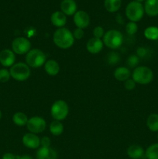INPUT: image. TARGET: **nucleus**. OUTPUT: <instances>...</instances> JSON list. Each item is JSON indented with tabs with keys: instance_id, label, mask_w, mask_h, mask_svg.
Returning <instances> with one entry per match:
<instances>
[{
	"instance_id": "1",
	"label": "nucleus",
	"mask_w": 158,
	"mask_h": 159,
	"mask_svg": "<svg viewBox=\"0 0 158 159\" xmlns=\"http://www.w3.org/2000/svg\"><path fill=\"white\" fill-rule=\"evenodd\" d=\"M73 33L68 28H58L53 35V41L57 48L60 49H68L74 43Z\"/></svg>"
},
{
	"instance_id": "2",
	"label": "nucleus",
	"mask_w": 158,
	"mask_h": 159,
	"mask_svg": "<svg viewBox=\"0 0 158 159\" xmlns=\"http://www.w3.org/2000/svg\"><path fill=\"white\" fill-rule=\"evenodd\" d=\"M132 79L136 83L147 85L153 79V72L147 66H138L133 70L131 74Z\"/></svg>"
},
{
	"instance_id": "3",
	"label": "nucleus",
	"mask_w": 158,
	"mask_h": 159,
	"mask_svg": "<svg viewBox=\"0 0 158 159\" xmlns=\"http://www.w3.org/2000/svg\"><path fill=\"white\" fill-rule=\"evenodd\" d=\"M46 61V56L43 51L38 48L31 49L26 54V64L33 68H38L44 65Z\"/></svg>"
},
{
	"instance_id": "4",
	"label": "nucleus",
	"mask_w": 158,
	"mask_h": 159,
	"mask_svg": "<svg viewBox=\"0 0 158 159\" xmlns=\"http://www.w3.org/2000/svg\"><path fill=\"white\" fill-rule=\"evenodd\" d=\"M102 41L107 48L112 50L118 49L123 43V35L120 31L110 30L105 33V35L102 37Z\"/></svg>"
},
{
	"instance_id": "5",
	"label": "nucleus",
	"mask_w": 158,
	"mask_h": 159,
	"mask_svg": "<svg viewBox=\"0 0 158 159\" xmlns=\"http://www.w3.org/2000/svg\"><path fill=\"white\" fill-rule=\"evenodd\" d=\"M11 78L18 82H24L29 78L31 71L29 67L23 62L15 63L9 68Z\"/></svg>"
},
{
	"instance_id": "6",
	"label": "nucleus",
	"mask_w": 158,
	"mask_h": 159,
	"mask_svg": "<svg viewBox=\"0 0 158 159\" xmlns=\"http://www.w3.org/2000/svg\"><path fill=\"white\" fill-rule=\"evenodd\" d=\"M143 5L141 2L132 1L125 7V16L130 22H139L144 15Z\"/></svg>"
},
{
	"instance_id": "7",
	"label": "nucleus",
	"mask_w": 158,
	"mask_h": 159,
	"mask_svg": "<svg viewBox=\"0 0 158 159\" xmlns=\"http://www.w3.org/2000/svg\"><path fill=\"white\" fill-rule=\"evenodd\" d=\"M68 113H69V107L64 100L59 99L55 101L51 106L50 114L54 120H64L67 118Z\"/></svg>"
},
{
	"instance_id": "8",
	"label": "nucleus",
	"mask_w": 158,
	"mask_h": 159,
	"mask_svg": "<svg viewBox=\"0 0 158 159\" xmlns=\"http://www.w3.org/2000/svg\"><path fill=\"white\" fill-rule=\"evenodd\" d=\"M31 50L29 40L23 37H16L12 42V51L18 55L26 54Z\"/></svg>"
},
{
	"instance_id": "9",
	"label": "nucleus",
	"mask_w": 158,
	"mask_h": 159,
	"mask_svg": "<svg viewBox=\"0 0 158 159\" xmlns=\"http://www.w3.org/2000/svg\"><path fill=\"white\" fill-rule=\"evenodd\" d=\"M26 127L29 133L38 134L44 131L46 127V123L45 120L41 116H32L28 120Z\"/></svg>"
},
{
	"instance_id": "10",
	"label": "nucleus",
	"mask_w": 158,
	"mask_h": 159,
	"mask_svg": "<svg viewBox=\"0 0 158 159\" xmlns=\"http://www.w3.org/2000/svg\"><path fill=\"white\" fill-rule=\"evenodd\" d=\"M74 23L77 28L85 29L90 24V16L85 11L79 10L74 15Z\"/></svg>"
},
{
	"instance_id": "11",
	"label": "nucleus",
	"mask_w": 158,
	"mask_h": 159,
	"mask_svg": "<svg viewBox=\"0 0 158 159\" xmlns=\"http://www.w3.org/2000/svg\"><path fill=\"white\" fill-rule=\"evenodd\" d=\"M15 54L10 49H4L0 52V64L5 68H11L15 64Z\"/></svg>"
},
{
	"instance_id": "12",
	"label": "nucleus",
	"mask_w": 158,
	"mask_h": 159,
	"mask_svg": "<svg viewBox=\"0 0 158 159\" xmlns=\"http://www.w3.org/2000/svg\"><path fill=\"white\" fill-rule=\"evenodd\" d=\"M23 145L29 149H37L40 147V138L37 134L33 133H27L23 137Z\"/></svg>"
},
{
	"instance_id": "13",
	"label": "nucleus",
	"mask_w": 158,
	"mask_h": 159,
	"mask_svg": "<svg viewBox=\"0 0 158 159\" xmlns=\"http://www.w3.org/2000/svg\"><path fill=\"white\" fill-rule=\"evenodd\" d=\"M104 43L102 39L96 38V37H92L89 39L87 42L86 48L87 51L92 54H99L103 49Z\"/></svg>"
},
{
	"instance_id": "14",
	"label": "nucleus",
	"mask_w": 158,
	"mask_h": 159,
	"mask_svg": "<svg viewBox=\"0 0 158 159\" xmlns=\"http://www.w3.org/2000/svg\"><path fill=\"white\" fill-rule=\"evenodd\" d=\"M77 9V3L74 0H63L60 3V11L66 16L74 15Z\"/></svg>"
},
{
	"instance_id": "15",
	"label": "nucleus",
	"mask_w": 158,
	"mask_h": 159,
	"mask_svg": "<svg viewBox=\"0 0 158 159\" xmlns=\"http://www.w3.org/2000/svg\"><path fill=\"white\" fill-rule=\"evenodd\" d=\"M36 157L37 159H57V153L50 147H40L37 150Z\"/></svg>"
},
{
	"instance_id": "16",
	"label": "nucleus",
	"mask_w": 158,
	"mask_h": 159,
	"mask_svg": "<svg viewBox=\"0 0 158 159\" xmlns=\"http://www.w3.org/2000/svg\"><path fill=\"white\" fill-rule=\"evenodd\" d=\"M50 21L56 27H64L67 23V16L64 14L61 11H56L53 12L51 15Z\"/></svg>"
},
{
	"instance_id": "17",
	"label": "nucleus",
	"mask_w": 158,
	"mask_h": 159,
	"mask_svg": "<svg viewBox=\"0 0 158 159\" xmlns=\"http://www.w3.org/2000/svg\"><path fill=\"white\" fill-rule=\"evenodd\" d=\"M143 7L144 12L149 16H158V0H146Z\"/></svg>"
},
{
	"instance_id": "18",
	"label": "nucleus",
	"mask_w": 158,
	"mask_h": 159,
	"mask_svg": "<svg viewBox=\"0 0 158 159\" xmlns=\"http://www.w3.org/2000/svg\"><path fill=\"white\" fill-rule=\"evenodd\" d=\"M44 70L48 75L56 76L60 72V65L57 61L54 59L46 60L44 64Z\"/></svg>"
},
{
	"instance_id": "19",
	"label": "nucleus",
	"mask_w": 158,
	"mask_h": 159,
	"mask_svg": "<svg viewBox=\"0 0 158 159\" xmlns=\"http://www.w3.org/2000/svg\"><path fill=\"white\" fill-rule=\"evenodd\" d=\"M127 155L131 159H141L145 155V152L139 144H133L127 149Z\"/></svg>"
},
{
	"instance_id": "20",
	"label": "nucleus",
	"mask_w": 158,
	"mask_h": 159,
	"mask_svg": "<svg viewBox=\"0 0 158 159\" xmlns=\"http://www.w3.org/2000/svg\"><path fill=\"white\" fill-rule=\"evenodd\" d=\"M114 78L119 82H125L131 76L130 70L127 67H119L115 69L113 73Z\"/></svg>"
},
{
	"instance_id": "21",
	"label": "nucleus",
	"mask_w": 158,
	"mask_h": 159,
	"mask_svg": "<svg viewBox=\"0 0 158 159\" xmlns=\"http://www.w3.org/2000/svg\"><path fill=\"white\" fill-rule=\"evenodd\" d=\"M122 6V0H105L104 6L105 9L109 12H116L119 10Z\"/></svg>"
},
{
	"instance_id": "22",
	"label": "nucleus",
	"mask_w": 158,
	"mask_h": 159,
	"mask_svg": "<svg viewBox=\"0 0 158 159\" xmlns=\"http://www.w3.org/2000/svg\"><path fill=\"white\" fill-rule=\"evenodd\" d=\"M28 116L23 112H17L12 116V122L18 127H24L26 126L28 122Z\"/></svg>"
},
{
	"instance_id": "23",
	"label": "nucleus",
	"mask_w": 158,
	"mask_h": 159,
	"mask_svg": "<svg viewBox=\"0 0 158 159\" xmlns=\"http://www.w3.org/2000/svg\"><path fill=\"white\" fill-rule=\"evenodd\" d=\"M147 126L152 132H158V114L152 113L147 117Z\"/></svg>"
},
{
	"instance_id": "24",
	"label": "nucleus",
	"mask_w": 158,
	"mask_h": 159,
	"mask_svg": "<svg viewBox=\"0 0 158 159\" xmlns=\"http://www.w3.org/2000/svg\"><path fill=\"white\" fill-rule=\"evenodd\" d=\"M50 132L54 136H60L64 132V125L60 121L54 120L50 124Z\"/></svg>"
},
{
	"instance_id": "25",
	"label": "nucleus",
	"mask_w": 158,
	"mask_h": 159,
	"mask_svg": "<svg viewBox=\"0 0 158 159\" xmlns=\"http://www.w3.org/2000/svg\"><path fill=\"white\" fill-rule=\"evenodd\" d=\"M144 37L150 40H158V27L157 26H151L146 28L144 30Z\"/></svg>"
},
{
	"instance_id": "26",
	"label": "nucleus",
	"mask_w": 158,
	"mask_h": 159,
	"mask_svg": "<svg viewBox=\"0 0 158 159\" xmlns=\"http://www.w3.org/2000/svg\"><path fill=\"white\" fill-rule=\"evenodd\" d=\"M145 156L147 159H158V143L151 144L147 148Z\"/></svg>"
},
{
	"instance_id": "27",
	"label": "nucleus",
	"mask_w": 158,
	"mask_h": 159,
	"mask_svg": "<svg viewBox=\"0 0 158 159\" xmlns=\"http://www.w3.org/2000/svg\"><path fill=\"white\" fill-rule=\"evenodd\" d=\"M120 61V56L119 54L115 51H111L107 54L106 61L108 65H116Z\"/></svg>"
},
{
	"instance_id": "28",
	"label": "nucleus",
	"mask_w": 158,
	"mask_h": 159,
	"mask_svg": "<svg viewBox=\"0 0 158 159\" xmlns=\"http://www.w3.org/2000/svg\"><path fill=\"white\" fill-rule=\"evenodd\" d=\"M139 63V57L136 54H131L126 60L127 68H136Z\"/></svg>"
},
{
	"instance_id": "29",
	"label": "nucleus",
	"mask_w": 158,
	"mask_h": 159,
	"mask_svg": "<svg viewBox=\"0 0 158 159\" xmlns=\"http://www.w3.org/2000/svg\"><path fill=\"white\" fill-rule=\"evenodd\" d=\"M138 31V26L136 23L134 22H129L125 25V32L129 35H134Z\"/></svg>"
},
{
	"instance_id": "30",
	"label": "nucleus",
	"mask_w": 158,
	"mask_h": 159,
	"mask_svg": "<svg viewBox=\"0 0 158 159\" xmlns=\"http://www.w3.org/2000/svg\"><path fill=\"white\" fill-rule=\"evenodd\" d=\"M11 75L9 70L6 69V68H2L0 69V82L2 83H6V82H9L10 79Z\"/></svg>"
},
{
	"instance_id": "31",
	"label": "nucleus",
	"mask_w": 158,
	"mask_h": 159,
	"mask_svg": "<svg viewBox=\"0 0 158 159\" xmlns=\"http://www.w3.org/2000/svg\"><path fill=\"white\" fill-rule=\"evenodd\" d=\"M93 35H94V37L102 39L105 35V30L101 26H95L93 30Z\"/></svg>"
},
{
	"instance_id": "32",
	"label": "nucleus",
	"mask_w": 158,
	"mask_h": 159,
	"mask_svg": "<svg viewBox=\"0 0 158 159\" xmlns=\"http://www.w3.org/2000/svg\"><path fill=\"white\" fill-rule=\"evenodd\" d=\"M136 83L132 79H129L124 82V87H125V89L129 90V91L134 89L136 88Z\"/></svg>"
},
{
	"instance_id": "33",
	"label": "nucleus",
	"mask_w": 158,
	"mask_h": 159,
	"mask_svg": "<svg viewBox=\"0 0 158 159\" xmlns=\"http://www.w3.org/2000/svg\"><path fill=\"white\" fill-rule=\"evenodd\" d=\"M73 36H74V39H76V40H81L85 36V31H84L83 29H81V28H76L74 32H73Z\"/></svg>"
},
{
	"instance_id": "34",
	"label": "nucleus",
	"mask_w": 158,
	"mask_h": 159,
	"mask_svg": "<svg viewBox=\"0 0 158 159\" xmlns=\"http://www.w3.org/2000/svg\"><path fill=\"white\" fill-rule=\"evenodd\" d=\"M50 138L48 137L45 136L40 139V147H44V148H49L50 147Z\"/></svg>"
},
{
	"instance_id": "35",
	"label": "nucleus",
	"mask_w": 158,
	"mask_h": 159,
	"mask_svg": "<svg viewBox=\"0 0 158 159\" xmlns=\"http://www.w3.org/2000/svg\"><path fill=\"white\" fill-rule=\"evenodd\" d=\"M147 53V48H143V47H139L136 50V55L139 57H143L144 56H146Z\"/></svg>"
},
{
	"instance_id": "36",
	"label": "nucleus",
	"mask_w": 158,
	"mask_h": 159,
	"mask_svg": "<svg viewBox=\"0 0 158 159\" xmlns=\"http://www.w3.org/2000/svg\"><path fill=\"white\" fill-rule=\"evenodd\" d=\"M2 159H16V156L12 153H6L3 155Z\"/></svg>"
},
{
	"instance_id": "37",
	"label": "nucleus",
	"mask_w": 158,
	"mask_h": 159,
	"mask_svg": "<svg viewBox=\"0 0 158 159\" xmlns=\"http://www.w3.org/2000/svg\"><path fill=\"white\" fill-rule=\"evenodd\" d=\"M16 159H33L29 155H22V156H16Z\"/></svg>"
},
{
	"instance_id": "38",
	"label": "nucleus",
	"mask_w": 158,
	"mask_h": 159,
	"mask_svg": "<svg viewBox=\"0 0 158 159\" xmlns=\"http://www.w3.org/2000/svg\"><path fill=\"white\" fill-rule=\"evenodd\" d=\"M134 1H136V2H141V3H142L143 2L146 1V0H134Z\"/></svg>"
},
{
	"instance_id": "39",
	"label": "nucleus",
	"mask_w": 158,
	"mask_h": 159,
	"mask_svg": "<svg viewBox=\"0 0 158 159\" xmlns=\"http://www.w3.org/2000/svg\"><path fill=\"white\" fill-rule=\"evenodd\" d=\"M1 118H2V112L1 110H0V120H1Z\"/></svg>"
},
{
	"instance_id": "40",
	"label": "nucleus",
	"mask_w": 158,
	"mask_h": 159,
	"mask_svg": "<svg viewBox=\"0 0 158 159\" xmlns=\"http://www.w3.org/2000/svg\"><path fill=\"white\" fill-rule=\"evenodd\" d=\"M157 141H158V134H157Z\"/></svg>"
}]
</instances>
